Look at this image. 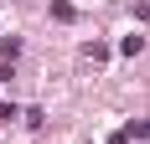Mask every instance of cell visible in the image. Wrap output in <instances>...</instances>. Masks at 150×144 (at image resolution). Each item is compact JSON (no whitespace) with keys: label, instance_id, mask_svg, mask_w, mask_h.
Returning a JSON list of instances; mask_svg holds the SVG:
<instances>
[{"label":"cell","instance_id":"obj_1","mask_svg":"<svg viewBox=\"0 0 150 144\" xmlns=\"http://www.w3.org/2000/svg\"><path fill=\"white\" fill-rule=\"evenodd\" d=\"M140 46H145V36H124V41H119V52H124V57H135Z\"/></svg>","mask_w":150,"mask_h":144},{"label":"cell","instance_id":"obj_2","mask_svg":"<svg viewBox=\"0 0 150 144\" xmlns=\"http://www.w3.org/2000/svg\"><path fill=\"white\" fill-rule=\"evenodd\" d=\"M140 15H145V21H150V0H140Z\"/></svg>","mask_w":150,"mask_h":144}]
</instances>
